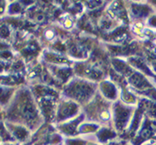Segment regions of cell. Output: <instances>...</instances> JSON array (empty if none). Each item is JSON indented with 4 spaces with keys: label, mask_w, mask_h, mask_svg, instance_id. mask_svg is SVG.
<instances>
[{
    "label": "cell",
    "mask_w": 156,
    "mask_h": 145,
    "mask_svg": "<svg viewBox=\"0 0 156 145\" xmlns=\"http://www.w3.org/2000/svg\"><path fill=\"white\" fill-rule=\"evenodd\" d=\"M13 94V89L8 86L0 85V106L6 105L11 102Z\"/></svg>",
    "instance_id": "obj_1"
}]
</instances>
